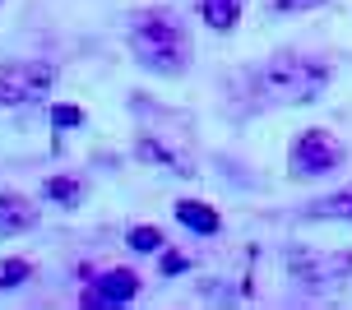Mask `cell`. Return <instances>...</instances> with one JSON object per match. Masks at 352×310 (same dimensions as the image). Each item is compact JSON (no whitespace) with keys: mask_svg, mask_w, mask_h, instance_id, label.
Here are the masks:
<instances>
[{"mask_svg":"<svg viewBox=\"0 0 352 310\" xmlns=\"http://www.w3.org/2000/svg\"><path fill=\"white\" fill-rule=\"evenodd\" d=\"M334 79V69L324 65V60H311V56H292V52H278L269 65L255 74V88H260L264 98H274V102H320L324 98V88Z\"/></svg>","mask_w":352,"mask_h":310,"instance_id":"cell-1","label":"cell"},{"mask_svg":"<svg viewBox=\"0 0 352 310\" xmlns=\"http://www.w3.org/2000/svg\"><path fill=\"white\" fill-rule=\"evenodd\" d=\"M130 52L144 69L158 74H181L186 69V37L172 14H140L130 23Z\"/></svg>","mask_w":352,"mask_h":310,"instance_id":"cell-2","label":"cell"},{"mask_svg":"<svg viewBox=\"0 0 352 310\" xmlns=\"http://www.w3.org/2000/svg\"><path fill=\"white\" fill-rule=\"evenodd\" d=\"M343 162H348V148H343L329 130H301V135L292 139V148H287V176H297V181L338 172Z\"/></svg>","mask_w":352,"mask_h":310,"instance_id":"cell-3","label":"cell"},{"mask_svg":"<svg viewBox=\"0 0 352 310\" xmlns=\"http://www.w3.org/2000/svg\"><path fill=\"white\" fill-rule=\"evenodd\" d=\"M52 88H56V65H47V60H14V65H0V107L42 102Z\"/></svg>","mask_w":352,"mask_h":310,"instance_id":"cell-4","label":"cell"},{"mask_svg":"<svg viewBox=\"0 0 352 310\" xmlns=\"http://www.w3.org/2000/svg\"><path fill=\"white\" fill-rule=\"evenodd\" d=\"M287 274L301 287H334L352 274V250H334V255H316V250H301V245H287Z\"/></svg>","mask_w":352,"mask_h":310,"instance_id":"cell-5","label":"cell"},{"mask_svg":"<svg viewBox=\"0 0 352 310\" xmlns=\"http://www.w3.org/2000/svg\"><path fill=\"white\" fill-rule=\"evenodd\" d=\"M135 296H140V278L130 274V269H107L98 283H88L84 306H125Z\"/></svg>","mask_w":352,"mask_h":310,"instance_id":"cell-6","label":"cell"},{"mask_svg":"<svg viewBox=\"0 0 352 310\" xmlns=\"http://www.w3.org/2000/svg\"><path fill=\"white\" fill-rule=\"evenodd\" d=\"M37 218H42V208H33L28 195L0 190V236H23V232L37 227Z\"/></svg>","mask_w":352,"mask_h":310,"instance_id":"cell-7","label":"cell"},{"mask_svg":"<svg viewBox=\"0 0 352 310\" xmlns=\"http://www.w3.org/2000/svg\"><path fill=\"white\" fill-rule=\"evenodd\" d=\"M306 218H316V223H352V181L334 195H320L306 204Z\"/></svg>","mask_w":352,"mask_h":310,"instance_id":"cell-8","label":"cell"},{"mask_svg":"<svg viewBox=\"0 0 352 310\" xmlns=\"http://www.w3.org/2000/svg\"><path fill=\"white\" fill-rule=\"evenodd\" d=\"M176 223L190 227L195 236H218V227H223V218L213 213L209 204H199V199H181L176 204Z\"/></svg>","mask_w":352,"mask_h":310,"instance_id":"cell-9","label":"cell"},{"mask_svg":"<svg viewBox=\"0 0 352 310\" xmlns=\"http://www.w3.org/2000/svg\"><path fill=\"white\" fill-rule=\"evenodd\" d=\"M135 153H140L144 162H158V167H167L172 176H195L190 162H186V157H176L172 148H167L162 139H153V135H140V139H135Z\"/></svg>","mask_w":352,"mask_h":310,"instance_id":"cell-10","label":"cell"},{"mask_svg":"<svg viewBox=\"0 0 352 310\" xmlns=\"http://www.w3.org/2000/svg\"><path fill=\"white\" fill-rule=\"evenodd\" d=\"M241 10H246V0H199V19L213 33H232L241 23Z\"/></svg>","mask_w":352,"mask_h":310,"instance_id":"cell-11","label":"cell"},{"mask_svg":"<svg viewBox=\"0 0 352 310\" xmlns=\"http://www.w3.org/2000/svg\"><path fill=\"white\" fill-rule=\"evenodd\" d=\"M42 195H47L52 204H60V208H74L79 199H84V181H74V176H47Z\"/></svg>","mask_w":352,"mask_h":310,"instance_id":"cell-12","label":"cell"},{"mask_svg":"<svg viewBox=\"0 0 352 310\" xmlns=\"http://www.w3.org/2000/svg\"><path fill=\"white\" fill-rule=\"evenodd\" d=\"M130 250H140V255H162L167 250V236H162L158 227H148V223H140V227H130Z\"/></svg>","mask_w":352,"mask_h":310,"instance_id":"cell-13","label":"cell"},{"mask_svg":"<svg viewBox=\"0 0 352 310\" xmlns=\"http://www.w3.org/2000/svg\"><path fill=\"white\" fill-rule=\"evenodd\" d=\"M28 274H33V264H28V259H10V264L0 269V287H19Z\"/></svg>","mask_w":352,"mask_h":310,"instance_id":"cell-14","label":"cell"},{"mask_svg":"<svg viewBox=\"0 0 352 310\" xmlns=\"http://www.w3.org/2000/svg\"><path fill=\"white\" fill-rule=\"evenodd\" d=\"M52 125H56V130H74V125H84V107H52Z\"/></svg>","mask_w":352,"mask_h":310,"instance_id":"cell-15","label":"cell"},{"mask_svg":"<svg viewBox=\"0 0 352 310\" xmlns=\"http://www.w3.org/2000/svg\"><path fill=\"white\" fill-rule=\"evenodd\" d=\"M324 0H269L274 14H306V10H320Z\"/></svg>","mask_w":352,"mask_h":310,"instance_id":"cell-16","label":"cell"},{"mask_svg":"<svg viewBox=\"0 0 352 310\" xmlns=\"http://www.w3.org/2000/svg\"><path fill=\"white\" fill-rule=\"evenodd\" d=\"M162 269H167V274H181V269H186V259H181V255H167V264H162Z\"/></svg>","mask_w":352,"mask_h":310,"instance_id":"cell-17","label":"cell"}]
</instances>
